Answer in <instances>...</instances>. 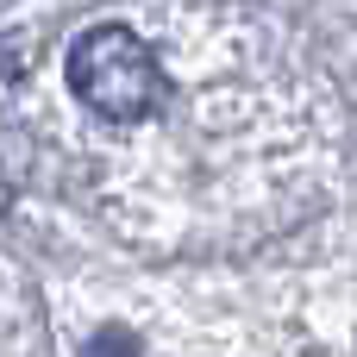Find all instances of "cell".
<instances>
[{
	"mask_svg": "<svg viewBox=\"0 0 357 357\" xmlns=\"http://www.w3.org/2000/svg\"><path fill=\"white\" fill-rule=\"evenodd\" d=\"M69 88L88 113L100 119H119V126H138L163 107V69H157V50L132 31V25H88L75 44H69Z\"/></svg>",
	"mask_w": 357,
	"mask_h": 357,
	"instance_id": "obj_1",
	"label": "cell"
},
{
	"mask_svg": "<svg viewBox=\"0 0 357 357\" xmlns=\"http://www.w3.org/2000/svg\"><path fill=\"white\" fill-rule=\"evenodd\" d=\"M82 357H144V345H138L126 326H107V333H94V339L82 345Z\"/></svg>",
	"mask_w": 357,
	"mask_h": 357,
	"instance_id": "obj_2",
	"label": "cell"
}]
</instances>
